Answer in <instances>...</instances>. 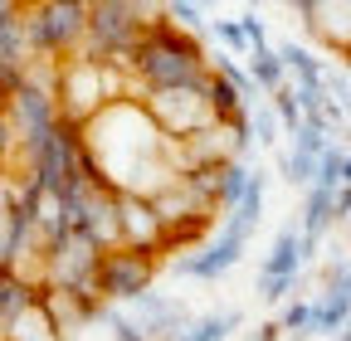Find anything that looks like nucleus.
Instances as JSON below:
<instances>
[{"label":"nucleus","mask_w":351,"mask_h":341,"mask_svg":"<svg viewBox=\"0 0 351 341\" xmlns=\"http://www.w3.org/2000/svg\"><path fill=\"white\" fill-rule=\"evenodd\" d=\"M127 73L142 83V93H152V88H186V83L210 78V59H205L195 34H186L181 25H171L166 15H156L147 39H142V49L132 54Z\"/></svg>","instance_id":"nucleus-1"},{"label":"nucleus","mask_w":351,"mask_h":341,"mask_svg":"<svg viewBox=\"0 0 351 341\" xmlns=\"http://www.w3.org/2000/svg\"><path fill=\"white\" fill-rule=\"evenodd\" d=\"M54 93H59V112L69 122H78V127H88L98 112H108V108H117L127 98H137L132 93V73L122 64H103L88 49L59 64V88Z\"/></svg>","instance_id":"nucleus-2"},{"label":"nucleus","mask_w":351,"mask_h":341,"mask_svg":"<svg viewBox=\"0 0 351 341\" xmlns=\"http://www.w3.org/2000/svg\"><path fill=\"white\" fill-rule=\"evenodd\" d=\"M152 29V10L132 5V0H103L88 5V54L103 64H132V54L142 49V39Z\"/></svg>","instance_id":"nucleus-3"},{"label":"nucleus","mask_w":351,"mask_h":341,"mask_svg":"<svg viewBox=\"0 0 351 341\" xmlns=\"http://www.w3.org/2000/svg\"><path fill=\"white\" fill-rule=\"evenodd\" d=\"M25 39L34 59H49V64L73 59V49L88 39V5H78V0L25 5Z\"/></svg>","instance_id":"nucleus-4"},{"label":"nucleus","mask_w":351,"mask_h":341,"mask_svg":"<svg viewBox=\"0 0 351 341\" xmlns=\"http://www.w3.org/2000/svg\"><path fill=\"white\" fill-rule=\"evenodd\" d=\"M142 108L152 112V122L161 127L176 147H186L191 137L219 127V117L210 108V78L186 83V88H152V93H142Z\"/></svg>","instance_id":"nucleus-5"},{"label":"nucleus","mask_w":351,"mask_h":341,"mask_svg":"<svg viewBox=\"0 0 351 341\" xmlns=\"http://www.w3.org/2000/svg\"><path fill=\"white\" fill-rule=\"evenodd\" d=\"M156 278V253L152 249H112L103 253V268H98V297L112 303H137V297L152 292Z\"/></svg>","instance_id":"nucleus-6"},{"label":"nucleus","mask_w":351,"mask_h":341,"mask_svg":"<svg viewBox=\"0 0 351 341\" xmlns=\"http://www.w3.org/2000/svg\"><path fill=\"white\" fill-rule=\"evenodd\" d=\"M244 244H249V234H239V229H230V225H219V234H215L200 253H186V259H176L171 268L181 273V278L215 283V278H225V273L244 259Z\"/></svg>","instance_id":"nucleus-7"},{"label":"nucleus","mask_w":351,"mask_h":341,"mask_svg":"<svg viewBox=\"0 0 351 341\" xmlns=\"http://www.w3.org/2000/svg\"><path fill=\"white\" fill-rule=\"evenodd\" d=\"M293 15H302V25L351 64V0H337V5L332 0H293Z\"/></svg>","instance_id":"nucleus-8"},{"label":"nucleus","mask_w":351,"mask_h":341,"mask_svg":"<svg viewBox=\"0 0 351 341\" xmlns=\"http://www.w3.org/2000/svg\"><path fill=\"white\" fill-rule=\"evenodd\" d=\"M117 215H122V249H152V253H161L166 225H161L156 205L147 195H117Z\"/></svg>","instance_id":"nucleus-9"},{"label":"nucleus","mask_w":351,"mask_h":341,"mask_svg":"<svg viewBox=\"0 0 351 341\" xmlns=\"http://www.w3.org/2000/svg\"><path fill=\"white\" fill-rule=\"evenodd\" d=\"M137 312L142 327H147V336L152 341H181L186 331H191V312H186V303H176V297H166V292H147V297H137V303H132Z\"/></svg>","instance_id":"nucleus-10"},{"label":"nucleus","mask_w":351,"mask_h":341,"mask_svg":"<svg viewBox=\"0 0 351 341\" xmlns=\"http://www.w3.org/2000/svg\"><path fill=\"white\" fill-rule=\"evenodd\" d=\"M302 264H307V239H302V225H283L274 249L263 253L258 273L263 278H302Z\"/></svg>","instance_id":"nucleus-11"},{"label":"nucleus","mask_w":351,"mask_h":341,"mask_svg":"<svg viewBox=\"0 0 351 341\" xmlns=\"http://www.w3.org/2000/svg\"><path fill=\"white\" fill-rule=\"evenodd\" d=\"M302 239L317 249V239L337 225V190H322V186H313L307 190V200H302Z\"/></svg>","instance_id":"nucleus-12"},{"label":"nucleus","mask_w":351,"mask_h":341,"mask_svg":"<svg viewBox=\"0 0 351 341\" xmlns=\"http://www.w3.org/2000/svg\"><path fill=\"white\" fill-rule=\"evenodd\" d=\"M25 312H34V283L0 268V327H15Z\"/></svg>","instance_id":"nucleus-13"},{"label":"nucleus","mask_w":351,"mask_h":341,"mask_svg":"<svg viewBox=\"0 0 351 341\" xmlns=\"http://www.w3.org/2000/svg\"><path fill=\"white\" fill-rule=\"evenodd\" d=\"M249 73H254V83H258V93H269V98L288 88V64H283L278 49H254V54H249Z\"/></svg>","instance_id":"nucleus-14"},{"label":"nucleus","mask_w":351,"mask_h":341,"mask_svg":"<svg viewBox=\"0 0 351 341\" xmlns=\"http://www.w3.org/2000/svg\"><path fill=\"white\" fill-rule=\"evenodd\" d=\"M278 54H283V64H288V73H293V88H322V83H327V68L317 64V54L302 49L298 39H293V45H283Z\"/></svg>","instance_id":"nucleus-15"},{"label":"nucleus","mask_w":351,"mask_h":341,"mask_svg":"<svg viewBox=\"0 0 351 341\" xmlns=\"http://www.w3.org/2000/svg\"><path fill=\"white\" fill-rule=\"evenodd\" d=\"M210 108H215L219 127H225V122H239V117H249V112H254V108H249V98L234 88L230 78H219L215 68H210Z\"/></svg>","instance_id":"nucleus-16"},{"label":"nucleus","mask_w":351,"mask_h":341,"mask_svg":"<svg viewBox=\"0 0 351 341\" xmlns=\"http://www.w3.org/2000/svg\"><path fill=\"white\" fill-rule=\"evenodd\" d=\"M244 322V312L239 307H225V312H205V317H195L191 322V331L181 336V341H225V336H234V327Z\"/></svg>","instance_id":"nucleus-17"},{"label":"nucleus","mask_w":351,"mask_h":341,"mask_svg":"<svg viewBox=\"0 0 351 341\" xmlns=\"http://www.w3.org/2000/svg\"><path fill=\"white\" fill-rule=\"evenodd\" d=\"M258 170H249L244 161H225V176H219V210H239L249 186H254Z\"/></svg>","instance_id":"nucleus-18"},{"label":"nucleus","mask_w":351,"mask_h":341,"mask_svg":"<svg viewBox=\"0 0 351 341\" xmlns=\"http://www.w3.org/2000/svg\"><path fill=\"white\" fill-rule=\"evenodd\" d=\"M346 147L341 142H332L327 151H322V166H317V181L313 186H322V190H341V170H346Z\"/></svg>","instance_id":"nucleus-19"},{"label":"nucleus","mask_w":351,"mask_h":341,"mask_svg":"<svg viewBox=\"0 0 351 341\" xmlns=\"http://www.w3.org/2000/svg\"><path fill=\"white\" fill-rule=\"evenodd\" d=\"M274 112H278V122H283V132H288V137H298V132H302V122H307V117H302V108H298L293 83H288L283 93H274Z\"/></svg>","instance_id":"nucleus-20"},{"label":"nucleus","mask_w":351,"mask_h":341,"mask_svg":"<svg viewBox=\"0 0 351 341\" xmlns=\"http://www.w3.org/2000/svg\"><path fill=\"white\" fill-rule=\"evenodd\" d=\"M161 15H166L171 25H181L186 34H195V29H205V10L195 5V0H171V5H161Z\"/></svg>","instance_id":"nucleus-21"},{"label":"nucleus","mask_w":351,"mask_h":341,"mask_svg":"<svg viewBox=\"0 0 351 341\" xmlns=\"http://www.w3.org/2000/svg\"><path fill=\"white\" fill-rule=\"evenodd\" d=\"M283 336H313V303L307 297L283 307Z\"/></svg>","instance_id":"nucleus-22"},{"label":"nucleus","mask_w":351,"mask_h":341,"mask_svg":"<svg viewBox=\"0 0 351 341\" xmlns=\"http://www.w3.org/2000/svg\"><path fill=\"white\" fill-rule=\"evenodd\" d=\"M108 327H112V341H152L147 336V327L137 322V317H127V312H117V307H108V317H103Z\"/></svg>","instance_id":"nucleus-23"},{"label":"nucleus","mask_w":351,"mask_h":341,"mask_svg":"<svg viewBox=\"0 0 351 341\" xmlns=\"http://www.w3.org/2000/svg\"><path fill=\"white\" fill-rule=\"evenodd\" d=\"M278 127H283V122H278L274 103H269V108H263V103L254 108V142H258V147H269V142H278Z\"/></svg>","instance_id":"nucleus-24"},{"label":"nucleus","mask_w":351,"mask_h":341,"mask_svg":"<svg viewBox=\"0 0 351 341\" xmlns=\"http://www.w3.org/2000/svg\"><path fill=\"white\" fill-rule=\"evenodd\" d=\"M322 292H346V297H351V259L327 264V273H322Z\"/></svg>","instance_id":"nucleus-25"},{"label":"nucleus","mask_w":351,"mask_h":341,"mask_svg":"<svg viewBox=\"0 0 351 341\" xmlns=\"http://www.w3.org/2000/svg\"><path fill=\"white\" fill-rule=\"evenodd\" d=\"M293 288H298V278H263L258 273V297H263V303H288Z\"/></svg>","instance_id":"nucleus-26"},{"label":"nucleus","mask_w":351,"mask_h":341,"mask_svg":"<svg viewBox=\"0 0 351 341\" xmlns=\"http://www.w3.org/2000/svg\"><path fill=\"white\" fill-rule=\"evenodd\" d=\"M20 156V132H15V122L10 117H0V176H5V166Z\"/></svg>","instance_id":"nucleus-27"},{"label":"nucleus","mask_w":351,"mask_h":341,"mask_svg":"<svg viewBox=\"0 0 351 341\" xmlns=\"http://www.w3.org/2000/svg\"><path fill=\"white\" fill-rule=\"evenodd\" d=\"M215 34H219V45H225V49H234V54H249V39H244L239 20H219V25H215Z\"/></svg>","instance_id":"nucleus-28"},{"label":"nucleus","mask_w":351,"mask_h":341,"mask_svg":"<svg viewBox=\"0 0 351 341\" xmlns=\"http://www.w3.org/2000/svg\"><path fill=\"white\" fill-rule=\"evenodd\" d=\"M239 29H244V39H249V54H254V49H269V29H263V20H258L254 10H244Z\"/></svg>","instance_id":"nucleus-29"},{"label":"nucleus","mask_w":351,"mask_h":341,"mask_svg":"<svg viewBox=\"0 0 351 341\" xmlns=\"http://www.w3.org/2000/svg\"><path fill=\"white\" fill-rule=\"evenodd\" d=\"M327 93H332V103H337V108L351 117V83H346L341 73H327Z\"/></svg>","instance_id":"nucleus-30"},{"label":"nucleus","mask_w":351,"mask_h":341,"mask_svg":"<svg viewBox=\"0 0 351 341\" xmlns=\"http://www.w3.org/2000/svg\"><path fill=\"white\" fill-rule=\"evenodd\" d=\"M278 336H283V322H269V327H258L249 341H278Z\"/></svg>","instance_id":"nucleus-31"},{"label":"nucleus","mask_w":351,"mask_h":341,"mask_svg":"<svg viewBox=\"0 0 351 341\" xmlns=\"http://www.w3.org/2000/svg\"><path fill=\"white\" fill-rule=\"evenodd\" d=\"M346 215H351V186L337 190V220H346Z\"/></svg>","instance_id":"nucleus-32"},{"label":"nucleus","mask_w":351,"mask_h":341,"mask_svg":"<svg viewBox=\"0 0 351 341\" xmlns=\"http://www.w3.org/2000/svg\"><path fill=\"white\" fill-rule=\"evenodd\" d=\"M341 186H351V156H346V170H341Z\"/></svg>","instance_id":"nucleus-33"}]
</instances>
